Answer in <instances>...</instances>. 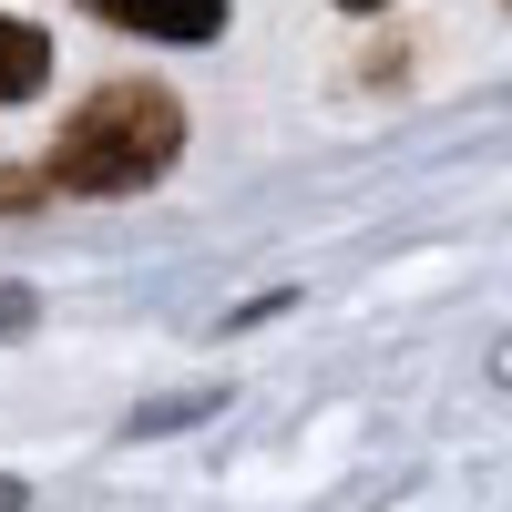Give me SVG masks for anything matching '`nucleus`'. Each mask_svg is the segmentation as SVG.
<instances>
[{"mask_svg":"<svg viewBox=\"0 0 512 512\" xmlns=\"http://www.w3.org/2000/svg\"><path fill=\"white\" fill-rule=\"evenodd\" d=\"M175 154H185V103L164 82H103L41 154V175H52V195H144Z\"/></svg>","mask_w":512,"mask_h":512,"instance_id":"obj_1","label":"nucleus"},{"mask_svg":"<svg viewBox=\"0 0 512 512\" xmlns=\"http://www.w3.org/2000/svg\"><path fill=\"white\" fill-rule=\"evenodd\" d=\"M93 11L144 41H216L226 31V0H93Z\"/></svg>","mask_w":512,"mask_h":512,"instance_id":"obj_2","label":"nucleus"},{"mask_svg":"<svg viewBox=\"0 0 512 512\" xmlns=\"http://www.w3.org/2000/svg\"><path fill=\"white\" fill-rule=\"evenodd\" d=\"M41 72H52V41H41L31 21H11V11H0V103L41 93Z\"/></svg>","mask_w":512,"mask_h":512,"instance_id":"obj_3","label":"nucleus"},{"mask_svg":"<svg viewBox=\"0 0 512 512\" xmlns=\"http://www.w3.org/2000/svg\"><path fill=\"white\" fill-rule=\"evenodd\" d=\"M52 195V175H41V164H21V175H0V205H41Z\"/></svg>","mask_w":512,"mask_h":512,"instance_id":"obj_4","label":"nucleus"},{"mask_svg":"<svg viewBox=\"0 0 512 512\" xmlns=\"http://www.w3.org/2000/svg\"><path fill=\"white\" fill-rule=\"evenodd\" d=\"M21 318H31V308H21V297H0V328H21Z\"/></svg>","mask_w":512,"mask_h":512,"instance_id":"obj_5","label":"nucleus"},{"mask_svg":"<svg viewBox=\"0 0 512 512\" xmlns=\"http://www.w3.org/2000/svg\"><path fill=\"white\" fill-rule=\"evenodd\" d=\"M0 512H21V482H0Z\"/></svg>","mask_w":512,"mask_h":512,"instance_id":"obj_6","label":"nucleus"},{"mask_svg":"<svg viewBox=\"0 0 512 512\" xmlns=\"http://www.w3.org/2000/svg\"><path fill=\"white\" fill-rule=\"evenodd\" d=\"M338 11H379V0H338Z\"/></svg>","mask_w":512,"mask_h":512,"instance_id":"obj_7","label":"nucleus"}]
</instances>
